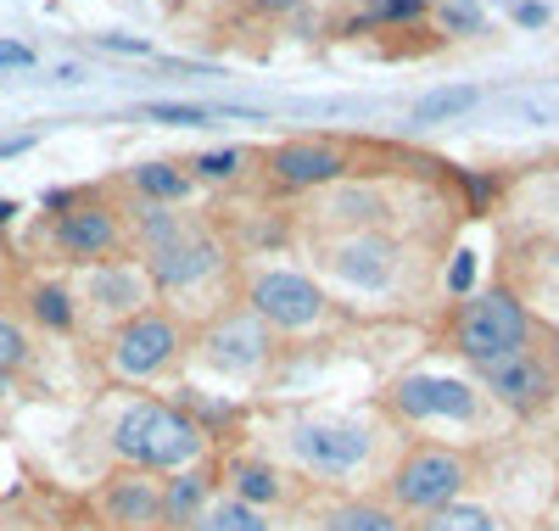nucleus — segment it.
<instances>
[{
	"mask_svg": "<svg viewBox=\"0 0 559 531\" xmlns=\"http://www.w3.org/2000/svg\"><path fill=\"white\" fill-rule=\"evenodd\" d=\"M202 358H207L213 369H224V375H252V369H263V358H269V324L252 319V314H224V319H213L207 335H202Z\"/></svg>",
	"mask_w": 559,
	"mask_h": 531,
	"instance_id": "obj_11",
	"label": "nucleus"
},
{
	"mask_svg": "<svg viewBox=\"0 0 559 531\" xmlns=\"http://www.w3.org/2000/svg\"><path fill=\"white\" fill-rule=\"evenodd\" d=\"M426 17V0H364V12H358V23L369 28V23H419Z\"/></svg>",
	"mask_w": 559,
	"mask_h": 531,
	"instance_id": "obj_25",
	"label": "nucleus"
},
{
	"mask_svg": "<svg viewBox=\"0 0 559 531\" xmlns=\"http://www.w3.org/2000/svg\"><path fill=\"white\" fill-rule=\"evenodd\" d=\"M481 102V90H471V84H459V90H437V95H426V102L414 107V123H437V118H459V113H471Z\"/></svg>",
	"mask_w": 559,
	"mask_h": 531,
	"instance_id": "obj_23",
	"label": "nucleus"
},
{
	"mask_svg": "<svg viewBox=\"0 0 559 531\" xmlns=\"http://www.w3.org/2000/svg\"><path fill=\"white\" fill-rule=\"evenodd\" d=\"M515 23H526V28H543V23H548V7H532V0H526V7H515Z\"/></svg>",
	"mask_w": 559,
	"mask_h": 531,
	"instance_id": "obj_32",
	"label": "nucleus"
},
{
	"mask_svg": "<svg viewBox=\"0 0 559 531\" xmlns=\"http://www.w3.org/2000/svg\"><path fill=\"white\" fill-rule=\"evenodd\" d=\"M185 229H191V224H185L179 213H168L163 202H146V208L134 213V240H140L146 252H152V247H168V240L185 235Z\"/></svg>",
	"mask_w": 559,
	"mask_h": 531,
	"instance_id": "obj_21",
	"label": "nucleus"
},
{
	"mask_svg": "<svg viewBox=\"0 0 559 531\" xmlns=\"http://www.w3.org/2000/svg\"><path fill=\"white\" fill-rule=\"evenodd\" d=\"M419 531H498V515L481 504H448V509L419 520Z\"/></svg>",
	"mask_w": 559,
	"mask_h": 531,
	"instance_id": "obj_22",
	"label": "nucleus"
},
{
	"mask_svg": "<svg viewBox=\"0 0 559 531\" xmlns=\"http://www.w3.org/2000/svg\"><path fill=\"white\" fill-rule=\"evenodd\" d=\"M197 174L202 179H236L241 174V152H202L197 157Z\"/></svg>",
	"mask_w": 559,
	"mask_h": 531,
	"instance_id": "obj_29",
	"label": "nucleus"
},
{
	"mask_svg": "<svg viewBox=\"0 0 559 531\" xmlns=\"http://www.w3.org/2000/svg\"><path fill=\"white\" fill-rule=\"evenodd\" d=\"M369 448H376V437L353 420H308L292 430V453L313 475H353L369 464Z\"/></svg>",
	"mask_w": 559,
	"mask_h": 531,
	"instance_id": "obj_5",
	"label": "nucleus"
},
{
	"mask_svg": "<svg viewBox=\"0 0 559 531\" xmlns=\"http://www.w3.org/2000/svg\"><path fill=\"white\" fill-rule=\"evenodd\" d=\"M269 174L280 185H297V190L342 185L347 179V157L331 146V140H286V146L269 152Z\"/></svg>",
	"mask_w": 559,
	"mask_h": 531,
	"instance_id": "obj_15",
	"label": "nucleus"
},
{
	"mask_svg": "<svg viewBox=\"0 0 559 531\" xmlns=\"http://www.w3.org/2000/svg\"><path fill=\"white\" fill-rule=\"evenodd\" d=\"M28 308H34L39 324H51V330H68L73 324V297L62 292V285H39V292L28 297Z\"/></svg>",
	"mask_w": 559,
	"mask_h": 531,
	"instance_id": "obj_24",
	"label": "nucleus"
},
{
	"mask_svg": "<svg viewBox=\"0 0 559 531\" xmlns=\"http://www.w3.org/2000/svg\"><path fill=\"white\" fill-rule=\"evenodd\" d=\"M174 358H179V319H168L157 308L123 319L112 335V369L123 380H146V375L168 369Z\"/></svg>",
	"mask_w": 559,
	"mask_h": 531,
	"instance_id": "obj_6",
	"label": "nucleus"
},
{
	"mask_svg": "<svg viewBox=\"0 0 559 531\" xmlns=\"http://www.w3.org/2000/svg\"><path fill=\"white\" fill-rule=\"evenodd\" d=\"M207 487H213V481L202 470H179L163 487V526H191L207 509Z\"/></svg>",
	"mask_w": 559,
	"mask_h": 531,
	"instance_id": "obj_17",
	"label": "nucleus"
},
{
	"mask_svg": "<svg viewBox=\"0 0 559 531\" xmlns=\"http://www.w3.org/2000/svg\"><path fill=\"white\" fill-rule=\"evenodd\" d=\"M84 292H90V303H96L102 314H112L118 324L134 319V314H146L152 297H157V292H152V280H146V269H140V263H118V258L90 263Z\"/></svg>",
	"mask_w": 559,
	"mask_h": 531,
	"instance_id": "obj_14",
	"label": "nucleus"
},
{
	"mask_svg": "<svg viewBox=\"0 0 559 531\" xmlns=\"http://www.w3.org/2000/svg\"><path fill=\"white\" fill-rule=\"evenodd\" d=\"M481 386L503 403V409H515V414H537L548 398H554V364L532 347L521 353H509L498 364H481Z\"/></svg>",
	"mask_w": 559,
	"mask_h": 531,
	"instance_id": "obj_9",
	"label": "nucleus"
},
{
	"mask_svg": "<svg viewBox=\"0 0 559 531\" xmlns=\"http://www.w3.org/2000/svg\"><path fill=\"white\" fill-rule=\"evenodd\" d=\"M140 269H146L152 292H191V285H202L224 269V252H218V240L207 229L191 224L185 235H174L168 247H152Z\"/></svg>",
	"mask_w": 559,
	"mask_h": 531,
	"instance_id": "obj_7",
	"label": "nucleus"
},
{
	"mask_svg": "<svg viewBox=\"0 0 559 531\" xmlns=\"http://www.w3.org/2000/svg\"><path fill=\"white\" fill-rule=\"evenodd\" d=\"M112 453L123 470H191L202 459V425L168 403H134L112 430Z\"/></svg>",
	"mask_w": 559,
	"mask_h": 531,
	"instance_id": "obj_1",
	"label": "nucleus"
},
{
	"mask_svg": "<svg viewBox=\"0 0 559 531\" xmlns=\"http://www.w3.org/2000/svg\"><path fill=\"white\" fill-rule=\"evenodd\" d=\"M0 392H7V380H0Z\"/></svg>",
	"mask_w": 559,
	"mask_h": 531,
	"instance_id": "obj_35",
	"label": "nucleus"
},
{
	"mask_svg": "<svg viewBox=\"0 0 559 531\" xmlns=\"http://www.w3.org/2000/svg\"><path fill=\"white\" fill-rule=\"evenodd\" d=\"M146 118H157V123H207V107H168V102H152Z\"/></svg>",
	"mask_w": 559,
	"mask_h": 531,
	"instance_id": "obj_30",
	"label": "nucleus"
},
{
	"mask_svg": "<svg viewBox=\"0 0 559 531\" xmlns=\"http://www.w3.org/2000/svg\"><path fill=\"white\" fill-rule=\"evenodd\" d=\"M229 498L247 504V509L280 504V498H286V475H280L274 464H263V459H236V464H229Z\"/></svg>",
	"mask_w": 559,
	"mask_h": 531,
	"instance_id": "obj_16",
	"label": "nucleus"
},
{
	"mask_svg": "<svg viewBox=\"0 0 559 531\" xmlns=\"http://www.w3.org/2000/svg\"><path fill=\"white\" fill-rule=\"evenodd\" d=\"M0 68H34V51L17 39H0Z\"/></svg>",
	"mask_w": 559,
	"mask_h": 531,
	"instance_id": "obj_31",
	"label": "nucleus"
},
{
	"mask_svg": "<svg viewBox=\"0 0 559 531\" xmlns=\"http://www.w3.org/2000/svg\"><path fill=\"white\" fill-rule=\"evenodd\" d=\"M324 526H331V531H408L403 515L386 509V504H342V509H331Z\"/></svg>",
	"mask_w": 559,
	"mask_h": 531,
	"instance_id": "obj_19",
	"label": "nucleus"
},
{
	"mask_svg": "<svg viewBox=\"0 0 559 531\" xmlns=\"http://www.w3.org/2000/svg\"><path fill=\"white\" fill-rule=\"evenodd\" d=\"M23 364H28V335H23V324H17V319L0 314V380L17 375Z\"/></svg>",
	"mask_w": 559,
	"mask_h": 531,
	"instance_id": "obj_26",
	"label": "nucleus"
},
{
	"mask_svg": "<svg viewBox=\"0 0 559 531\" xmlns=\"http://www.w3.org/2000/svg\"><path fill=\"white\" fill-rule=\"evenodd\" d=\"M0 531H34V526H0Z\"/></svg>",
	"mask_w": 559,
	"mask_h": 531,
	"instance_id": "obj_34",
	"label": "nucleus"
},
{
	"mask_svg": "<svg viewBox=\"0 0 559 531\" xmlns=\"http://www.w3.org/2000/svg\"><path fill=\"white\" fill-rule=\"evenodd\" d=\"M464 481H471L464 453H453V448H414L392 470V504L408 509V515H437V509L459 504Z\"/></svg>",
	"mask_w": 559,
	"mask_h": 531,
	"instance_id": "obj_3",
	"label": "nucleus"
},
{
	"mask_svg": "<svg viewBox=\"0 0 559 531\" xmlns=\"http://www.w3.org/2000/svg\"><path fill=\"white\" fill-rule=\"evenodd\" d=\"M129 179H134V190H146V197H152V202H163V208L191 197V174L174 168V163H140Z\"/></svg>",
	"mask_w": 559,
	"mask_h": 531,
	"instance_id": "obj_18",
	"label": "nucleus"
},
{
	"mask_svg": "<svg viewBox=\"0 0 559 531\" xmlns=\"http://www.w3.org/2000/svg\"><path fill=\"white\" fill-rule=\"evenodd\" d=\"M397 258H403L397 240H386L376 229H353L324 252V269H331L342 285H353V292H386L392 274H397Z\"/></svg>",
	"mask_w": 559,
	"mask_h": 531,
	"instance_id": "obj_8",
	"label": "nucleus"
},
{
	"mask_svg": "<svg viewBox=\"0 0 559 531\" xmlns=\"http://www.w3.org/2000/svg\"><path fill=\"white\" fill-rule=\"evenodd\" d=\"M442 28H453V34H481V7H476V0H448V7H442Z\"/></svg>",
	"mask_w": 559,
	"mask_h": 531,
	"instance_id": "obj_28",
	"label": "nucleus"
},
{
	"mask_svg": "<svg viewBox=\"0 0 559 531\" xmlns=\"http://www.w3.org/2000/svg\"><path fill=\"white\" fill-rule=\"evenodd\" d=\"M331 213L347 219V224H381V219H386V202L376 197V190H347V197H342Z\"/></svg>",
	"mask_w": 559,
	"mask_h": 531,
	"instance_id": "obj_27",
	"label": "nucleus"
},
{
	"mask_svg": "<svg viewBox=\"0 0 559 531\" xmlns=\"http://www.w3.org/2000/svg\"><path fill=\"white\" fill-rule=\"evenodd\" d=\"M102 520L112 531H157L163 526V487L146 470H118L102 487Z\"/></svg>",
	"mask_w": 559,
	"mask_h": 531,
	"instance_id": "obj_13",
	"label": "nucleus"
},
{
	"mask_svg": "<svg viewBox=\"0 0 559 531\" xmlns=\"http://www.w3.org/2000/svg\"><path fill=\"white\" fill-rule=\"evenodd\" d=\"M51 240H57V252L73 258V263H107V258L123 247V229H118L112 208H102V202H73L68 213H57Z\"/></svg>",
	"mask_w": 559,
	"mask_h": 531,
	"instance_id": "obj_10",
	"label": "nucleus"
},
{
	"mask_svg": "<svg viewBox=\"0 0 559 531\" xmlns=\"http://www.w3.org/2000/svg\"><path fill=\"white\" fill-rule=\"evenodd\" d=\"M247 314L274 330H308L324 319V292L297 269H263L247 285Z\"/></svg>",
	"mask_w": 559,
	"mask_h": 531,
	"instance_id": "obj_4",
	"label": "nucleus"
},
{
	"mask_svg": "<svg viewBox=\"0 0 559 531\" xmlns=\"http://www.w3.org/2000/svg\"><path fill=\"white\" fill-rule=\"evenodd\" d=\"M12 213H17L12 202H0V224H12Z\"/></svg>",
	"mask_w": 559,
	"mask_h": 531,
	"instance_id": "obj_33",
	"label": "nucleus"
},
{
	"mask_svg": "<svg viewBox=\"0 0 559 531\" xmlns=\"http://www.w3.org/2000/svg\"><path fill=\"white\" fill-rule=\"evenodd\" d=\"M532 342V314L509 297V292H487V297H471L459 314H453V347L471 358L476 369L481 364H498L509 353H521Z\"/></svg>",
	"mask_w": 559,
	"mask_h": 531,
	"instance_id": "obj_2",
	"label": "nucleus"
},
{
	"mask_svg": "<svg viewBox=\"0 0 559 531\" xmlns=\"http://www.w3.org/2000/svg\"><path fill=\"white\" fill-rule=\"evenodd\" d=\"M191 531H274L258 509H247V504H236V498H218V504H207L197 520H191Z\"/></svg>",
	"mask_w": 559,
	"mask_h": 531,
	"instance_id": "obj_20",
	"label": "nucleus"
},
{
	"mask_svg": "<svg viewBox=\"0 0 559 531\" xmlns=\"http://www.w3.org/2000/svg\"><path fill=\"white\" fill-rule=\"evenodd\" d=\"M392 409L403 420H471L476 392L453 375H403L392 386Z\"/></svg>",
	"mask_w": 559,
	"mask_h": 531,
	"instance_id": "obj_12",
	"label": "nucleus"
}]
</instances>
